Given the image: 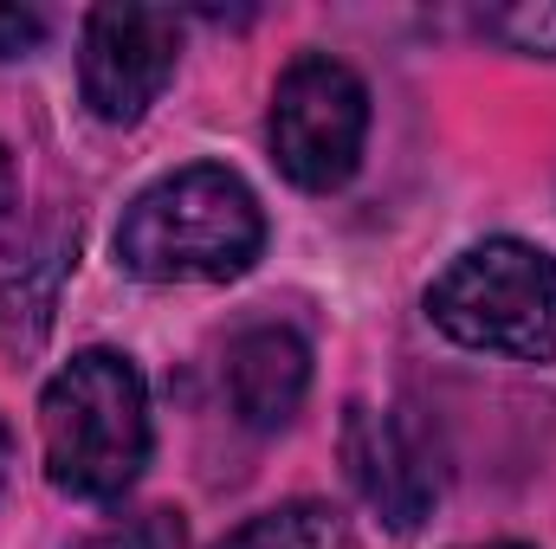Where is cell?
Here are the masks:
<instances>
[{
	"label": "cell",
	"mask_w": 556,
	"mask_h": 549,
	"mask_svg": "<svg viewBox=\"0 0 556 549\" xmlns=\"http://www.w3.org/2000/svg\"><path fill=\"white\" fill-rule=\"evenodd\" d=\"M227 395H233V413L253 433H278L311 395V349H304V336L285 330V323L240 330L233 349H227Z\"/></svg>",
	"instance_id": "52a82bcc"
},
{
	"label": "cell",
	"mask_w": 556,
	"mask_h": 549,
	"mask_svg": "<svg viewBox=\"0 0 556 549\" xmlns=\"http://www.w3.org/2000/svg\"><path fill=\"white\" fill-rule=\"evenodd\" d=\"M485 33H498L511 52H538V59H556V0L498 7V13H485Z\"/></svg>",
	"instance_id": "30bf717a"
},
{
	"label": "cell",
	"mask_w": 556,
	"mask_h": 549,
	"mask_svg": "<svg viewBox=\"0 0 556 549\" xmlns=\"http://www.w3.org/2000/svg\"><path fill=\"white\" fill-rule=\"evenodd\" d=\"M78 549H188V531L175 511H142L130 524H111L98 537H85Z\"/></svg>",
	"instance_id": "8fae6325"
},
{
	"label": "cell",
	"mask_w": 556,
	"mask_h": 549,
	"mask_svg": "<svg viewBox=\"0 0 556 549\" xmlns=\"http://www.w3.org/2000/svg\"><path fill=\"white\" fill-rule=\"evenodd\" d=\"M260 253L266 207L233 168L214 162L149 181L117 227V266L142 284H227L253 272Z\"/></svg>",
	"instance_id": "6da1fadb"
},
{
	"label": "cell",
	"mask_w": 556,
	"mask_h": 549,
	"mask_svg": "<svg viewBox=\"0 0 556 549\" xmlns=\"http://www.w3.org/2000/svg\"><path fill=\"white\" fill-rule=\"evenodd\" d=\"M266 142H273V162L285 168L291 188H304V194L343 188L363 168V142H369V91H363V78L330 52L291 59L273 85Z\"/></svg>",
	"instance_id": "277c9868"
},
{
	"label": "cell",
	"mask_w": 556,
	"mask_h": 549,
	"mask_svg": "<svg viewBox=\"0 0 556 549\" xmlns=\"http://www.w3.org/2000/svg\"><path fill=\"white\" fill-rule=\"evenodd\" d=\"M220 549H356V531L337 505H317V498H298V505H278L266 518L240 524Z\"/></svg>",
	"instance_id": "9c48e42d"
},
{
	"label": "cell",
	"mask_w": 556,
	"mask_h": 549,
	"mask_svg": "<svg viewBox=\"0 0 556 549\" xmlns=\"http://www.w3.org/2000/svg\"><path fill=\"white\" fill-rule=\"evenodd\" d=\"M427 317L459 349L551 362L556 356V259L531 240H479L427 284Z\"/></svg>",
	"instance_id": "3957f363"
},
{
	"label": "cell",
	"mask_w": 556,
	"mask_h": 549,
	"mask_svg": "<svg viewBox=\"0 0 556 549\" xmlns=\"http://www.w3.org/2000/svg\"><path fill=\"white\" fill-rule=\"evenodd\" d=\"M7 472H13V433L0 426V491H7Z\"/></svg>",
	"instance_id": "5bb4252c"
},
{
	"label": "cell",
	"mask_w": 556,
	"mask_h": 549,
	"mask_svg": "<svg viewBox=\"0 0 556 549\" xmlns=\"http://www.w3.org/2000/svg\"><path fill=\"white\" fill-rule=\"evenodd\" d=\"M479 549H531V544H479Z\"/></svg>",
	"instance_id": "9a60e30c"
},
{
	"label": "cell",
	"mask_w": 556,
	"mask_h": 549,
	"mask_svg": "<svg viewBox=\"0 0 556 549\" xmlns=\"http://www.w3.org/2000/svg\"><path fill=\"white\" fill-rule=\"evenodd\" d=\"M343 465L363 491V505L389 524V531H420L433 518V498H440V472L427 465L415 426L395 408H369V401H350L343 413Z\"/></svg>",
	"instance_id": "8992f818"
},
{
	"label": "cell",
	"mask_w": 556,
	"mask_h": 549,
	"mask_svg": "<svg viewBox=\"0 0 556 549\" xmlns=\"http://www.w3.org/2000/svg\"><path fill=\"white\" fill-rule=\"evenodd\" d=\"M46 39V13L39 7H0V59H26Z\"/></svg>",
	"instance_id": "7c38bea8"
},
{
	"label": "cell",
	"mask_w": 556,
	"mask_h": 549,
	"mask_svg": "<svg viewBox=\"0 0 556 549\" xmlns=\"http://www.w3.org/2000/svg\"><path fill=\"white\" fill-rule=\"evenodd\" d=\"M46 478L65 498H124L149 465V388L117 349H78L39 395Z\"/></svg>",
	"instance_id": "7a4b0ae2"
},
{
	"label": "cell",
	"mask_w": 556,
	"mask_h": 549,
	"mask_svg": "<svg viewBox=\"0 0 556 549\" xmlns=\"http://www.w3.org/2000/svg\"><path fill=\"white\" fill-rule=\"evenodd\" d=\"M181 59V20L168 7H98L85 20L78 52V91L98 124L130 130L149 117V104L168 91Z\"/></svg>",
	"instance_id": "5b68a950"
},
{
	"label": "cell",
	"mask_w": 556,
	"mask_h": 549,
	"mask_svg": "<svg viewBox=\"0 0 556 549\" xmlns=\"http://www.w3.org/2000/svg\"><path fill=\"white\" fill-rule=\"evenodd\" d=\"M65 266H72V240L65 233H46V240H26V246L0 253V343L7 349L26 356V349L46 343Z\"/></svg>",
	"instance_id": "ba28073f"
},
{
	"label": "cell",
	"mask_w": 556,
	"mask_h": 549,
	"mask_svg": "<svg viewBox=\"0 0 556 549\" xmlns=\"http://www.w3.org/2000/svg\"><path fill=\"white\" fill-rule=\"evenodd\" d=\"M13 201H20V175H13V155H7V142H0V220L13 214Z\"/></svg>",
	"instance_id": "4fadbf2b"
}]
</instances>
